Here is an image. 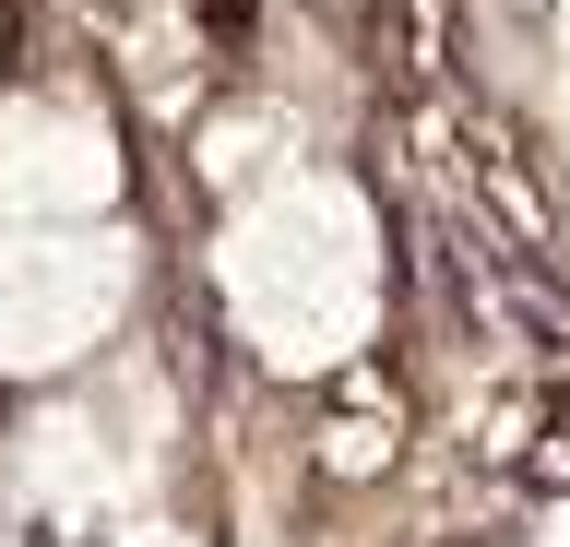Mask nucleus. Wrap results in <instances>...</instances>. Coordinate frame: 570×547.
<instances>
[{
    "mask_svg": "<svg viewBox=\"0 0 570 547\" xmlns=\"http://www.w3.org/2000/svg\"><path fill=\"white\" fill-rule=\"evenodd\" d=\"M285 12H309V25H368L381 0H285Z\"/></svg>",
    "mask_w": 570,
    "mask_h": 547,
    "instance_id": "20e7f679",
    "label": "nucleus"
},
{
    "mask_svg": "<svg viewBox=\"0 0 570 547\" xmlns=\"http://www.w3.org/2000/svg\"><path fill=\"white\" fill-rule=\"evenodd\" d=\"M167 310V238L155 215L119 226H0V404L71 393Z\"/></svg>",
    "mask_w": 570,
    "mask_h": 547,
    "instance_id": "f03ea898",
    "label": "nucleus"
},
{
    "mask_svg": "<svg viewBox=\"0 0 570 547\" xmlns=\"http://www.w3.org/2000/svg\"><path fill=\"white\" fill-rule=\"evenodd\" d=\"M142 215V119L83 60L0 84V226H119Z\"/></svg>",
    "mask_w": 570,
    "mask_h": 547,
    "instance_id": "7ed1b4c3",
    "label": "nucleus"
},
{
    "mask_svg": "<svg viewBox=\"0 0 570 547\" xmlns=\"http://www.w3.org/2000/svg\"><path fill=\"white\" fill-rule=\"evenodd\" d=\"M24 72V12H12V0H0V84Z\"/></svg>",
    "mask_w": 570,
    "mask_h": 547,
    "instance_id": "39448f33",
    "label": "nucleus"
},
{
    "mask_svg": "<svg viewBox=\"0 0 570 547\" xmlns=\"http://www.w3.org/2000/svg\"><path fill=\"white\" fill-rule=\"evenodd\" d=\"M190 286H203L214 358L249 393L309 404L392 345V322H404V226H392L381 179L333 144V155H297L274 179L203 203Z\"/></svg>",
    "mask_w": 570,
    "mask_h": 547,
    "instance_id": "f257e3e1",
    "label": "nucleus"
}]
</instances>
